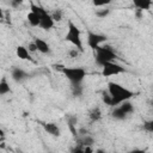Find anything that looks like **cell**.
Here are the masks:
<instances>
[{
  "label": "cell",
  "instance_id": "obj_3",
  "mask_svg": "<svg viewBox=\"0 0 153 153\" xmlns=\"http://www.w3.org/2000/svg\"><path fill=\"white\" fill-rule=\"evenodd\" d=\"M65 39L67 42H69L71 44H73L74 48L78 49L80 53L84 51V44H82V39H81L80 29L72 20H68V26H67V32H66Z\"/></svg>",
  "mask_w": 153,
  "mask_h": 153
},
{
  "label": "cell",
  "instance_id": "obj_12",
  "mask_svg": "<svg viewBox=\"0 0 153 153\" xmlns=\"http://www.w3.org/2000/svg\"><path fill=\"white\" fill-rule=\"evenodd\" d=\"M133 5L136 8V11L143 12V11L149 10L153 6V1H149V0H134Z\"/></svg>",
  "mask_w": 153,
  "mask_h": 153
},
{
  "label": "cell",
  "instance_id": "obj_29",
  "mask_svg": "<svg viewBox=\"0 0 153 153\" xmlns=\"http://www.w3.org/2000/svg\"><path fill=\"white\" fill-rule=\"evenodd\" d=\"M84 153H94L92 147H84Z\"/></svg>",
  "mask_w": 153,
  "mask_h": 153
},
{
  "label": "cell",
  "instance_id": "obj_20",
  "mask_svg": "<svg viewBox=\"0 0 153 153\" xmlns=\"http://www.w3.org/2000/svg\"><path fill=\"white\" fill-rule=\"evenodd\" d=\"M109 13H110V10H109L108 7H103V8L96 11V16H97L98 18H102V19L105 18V17H108Z\"/></svg>",
  "mask_w": 153,
  "mask_h": 153
},
{
  "label": "cell",
  "instance_id": "obj_15",
  "mask_svg": "<svg viewBox=\"0 0 153 153\" xmlns=\"http://www.w3.org/2000/svg\"><path fill=\"white\" fill-rule=\"evenodd\" d=\"M11 92V87H10V84L7 82L6 78L2 76L1 80H0V96H5L7 93Z\"/></svg>",
  "mask_w": 153,
  "mask_h": 153
},
{
  "label": "cell",
  "instance_id": "obj_11",
  "mask_svg": "<svg viewBox=\"0 0 153 153\" xmlns=\"http://www.w3.org/2000/svg\"><path fill=\"white\" fill-rule=\"evenodd\" d=\"M43 128H44V130H45L49 135H51V136H54V137H59V136L61 135V129H60V127H59L57 124L53 123V122L43 123Z\"/></svg>",
  "mask_w": 153,
  "mask_h": 153
},
{
  "label": "cell",
  "instance_id": "obj_23",
  "mask_svg": "<svg viewBox=\"0 0 153 153\" xmlns=\"http://www.w3.org/2000/svg\"><path fill=\"white\" fill-rule=\"evenodd\" d=\"M75 123H76V118H75V117H71V118L68 120V126H69V129L72 130L73 135H76V131H75V129H74Z\"/></svg>",
  "mask_w": 153,
  "mask_h": 153
},
{
  "label": "cell",
  "instance_id": "obj_13",
  "mask_svg": "<svg viewBox=\"0 0 153 153\" xmlns=\"http://www.w3.org/2000/svg\"><path fill=\"white\" fill-rule=\"evenodd\" d=\"M16 55L17 57H19L20 60H32L30 56V51L27 50L26 47L24 45H18L16 48Z\"/></svg>",
  "mask_w": 153,
  "mask_h": 153
},
{
  "label": "cell",
  "instance_id": "obj_1",
  "mask_svg": "<svg viewBox=\"0 0 153 153\" xmlns=\"http://www.w3.org/2000/svg\"><path fill=\"white\" fill-rule=\"evenodd\" d=\"M108 92L112 99L111 106H117V105L122 104L123 102L131 99L135 96V93L133 91H130L127 87H124L117 82H114V81H110L108 84Z\"/></svg>",
  "mask_w": 153,
  "mask_h": 153
},
{
  "label": "cell",
  "instance_id": "obj_10",
  "mask_svg": "<svg viewBox=\"0 0 153 153\" xmlns=\"http://www.w3.org/2000/svg\"><path fill=\"white\" fill-rule=\"evenodd\" d=\"M33 43L37 47V51H39L42 54H50L51 49H50V45H49V43L47 41L36 37V38H33Z\"/></svg>",
  "mask_w": 153,
  "mask_h": 153
},
{
  "label": "cell",
  "instance_id": "obj_30",
  "mask_svg": "<svg viewBox=\"0 0 153 153\" xmlns=\"http://www.w3.org/2000/svg\"><path fill=\"white\" fill-rule=\"evenodd\" d=\"M94 153H106V152H105V151H103V149H100V148H99V149H96V152H94Z\"/></svg>",
  "mask_w": 153,
  "mask_h": 153
},
{
  "label": "cell",
  "instance_id": "obj_18",
  "mask_svg": "<svg viewBox=\"0 0 153 153\" xmlns=\"http://www.w3.org/2000/svg\"><path fill=\"white\" fill-rule=\"evenodd\" d=\"M50 14H51V17H53V19H54L55 22H60V20H62V18H63V12H62V10H60V8L54 10Z\"/></svg>",
  "mask_w": 153,
  "mask_h": 153
},
{
  "label": "cell",
  "instance_id": "obj_24",
  "mask_svg": "<svg viewBox=\"0 0 153 153\" xmlns=\"http://www.w3.org/2000/svg\"><path fill=\"white\" fill-rule=\"evenodd\" d=\"M71 153H84V146H82V145L74 146V147L71 149Z\"/></svg>",
  "mask_w": 153,
  "mask_h": 153
},
{
  "label": "cell",
  "instance_id": "obj_22",
  "mask_svg": "<svg viewBox=\"0 0 153 153\" xmlns=\"http://www.w3.org/2000/svg\"><path fill=\"white\" fill-rule=\"evenodd\" d=\"M102 100H103V103H105L106 105H110V106H111V104H112V99H111V96L109 94V92H103V94H102Z\"/></svg>",
  "mask_w": 153,
  "mask_h": 153
},
{
  "label": "cell",
  "instance_id": "obj_32",
  "mask_svg": "<svg viewBox=\"0 0 153 153\" xmlns=\"http://www.w3.org/2000/svg\"><path fill=\"white\" fill-rule=\"evenodd\" d=\"M18 153H22V152H20V151H18Z\"/></svg>",
  "mask_w": 153,
  "mask_h": 153
},
{
  "label": "cell",
  "instance_id": "obj_26",
  "mask_svg": "<svg viewBox=\"0 0 153 153\" xmlns=\"http://www.w3.org/2000/svg\"><path fill=\"white\" fill-rule=\"evenodd\" d=\"M22 4H23V1H22V0H12V1L10 2V5H11L12 7H14V8L19 7Z\"/></svg>",
  "mask_w": 153,
  "mask_h": 153
},
{
  "label": "cell",
  "instance_id": "obj_6",
  "mask_svg": "<svg viewBox=\"0 0 153 153\" xmlns=\"http://www.w3.org/2000/svg\"><path fill=\"white\" fill-rule=\"evenodd\" d=\"M106 39H108V37L103 33H97V32H92V31H88V33H87V45L92 50H96L97 48L103 45V43H105Z\"/></svg>",
  "mask_w": 153,
  "mask_h": 153
},
{
  "label": "cell",
  "instance_id": "obj_2",
  "mask_svg": "<svg viewBox=\"0 0 153 153\" xmlns=\"http://www.w3.org/2000/svg\"><path fill=\"white\" fill-rule=\"evenodd\" d=\"M93 56H94V61L98 66L103 67L105 63H109V62H112L117 59V55L116 53L114 51V49L110 47V45H100L99 48H97L96 50H93Z\"/></svg>",
  "mask_w": 153,
  "mask_h": 153
},
{
  "label": "cell",
  "instance_id": "obj_31",
  "mask_svg": "<svg viewBox=\"0 0 153 153\" xmlns=\"http://www.w3.org/2000/svg\"><path fill=\"white\" fill-rule=\"evenodd\" d=\"M151 106H152V109H153V99L151 100Z\"/></svg>",
  "mask_w": 153,
  "mask_h": 153
},
{
  "label": "cell",
  "instance_id": "obj_25",
  "mask_svg": "<svg viewBox=\"0 0 153 153\" xmlns=\"http://www.w3.org/2000/svg\"><path fill=\"white\" fill-rule=\"evenodd\" d=\"M26 48H27V50H29L30 53H35V51H37V47H36V44L33 43V41H32V42H30V43H29V45H27Z\"/></svg>",
  "mask_w": 153,
  "mask_h": 153
},
{
  "label": "cell",
  "instance_id": "obj_4",
  "mask_svg": "<svg viewBox=\"0 0 153 153\" xmlns=\"http://www.w3.org/2000/svg\"><path fill=\"white\" fill-rule=\"evenodd\" d=\"M60 72L68 79L71 85H78L81 84L82 80L86 76V71L81 67H66V66H59Z\"/></svg>",
  "mask_w": 153,
  "mask_h": 153
},
{
  "label": "cell",
  "instance_id": "obj_8",
  "mask_svg": "<svg viewBox=\"0 0 153 153\" xmlns=\"http://www.w3.org/2000/svg\"><path fill=\"white\" fill-rule=\"evenodd\" d=\"M26 19H27V23L31 26H39L41 25V14L38 13V11L36 8V5L32 4V2H31V10L27 13Z\"/></svg>",
  "mask_w": 153,
  "mask_h": 153
},
{
  "label": "cell",
  "instance_id": "obj_21",
  "mask_svg": "<svg viewBox=\"0 0 153 153\" xmlns=\"http://www.w3.org/2000/svg\"><path fill=\"white\" fill-rule=\"evenodd\" d=\"M142 129L145 131H147V133H153V120H149V121L143 122Z\"/></svg>",
  "mask_w": 153,
  "mask_h": 153
},
{
  "label": "cell",
  "instance_id": "obj_17",
  "mask_svg": "<svg viewBox=\"0 0 153 153\" xmlns=\"http://www.w3.org/2000/svg\"><path fill=\"white\" fill-rule=\"evenodd\" d=\"M93 143H94V139L91 135H85L80 141V145H82L84 147H92Z\"/></svg>",
  "mask_w": 153,
  "mask_h": 153
},
{
  "label": "cell",
  "instance_id": "obj_5",
  "mask_svg": "<svg viewBox=\"0 0 153 153\" xmlns=\"http://www.w3.org/2000/svg\"><path fill=\"white\" fill-rule=\"evenodd\" d=\"M36 8H37L38 13L41 14V25H39V27L43 29V30H47V31L51 30L55 25V20L53 19L51 14L47 10H44L43 7H41L38 5H36Z\"/></svg>",
  "mask_w": 153,
  "mask_h": 153
},
{
  "label": "cell",
  "instance_id": "obj_19",
  "mask_svg": "<svg viewBox=\"0 0 153 153\" xmlns=\"http://www.w3.org/2000/svg\"><path fill=\"white\" fill-rule=\"evenodd\" d=\"M71 88H72V93H73V96H75V97L81 96V93H82V86H81V84H78V85H71Z\"/></svg>",
  "mask_w": 153,
  "mask_h": 153
},
{
  "label": "cell",
  "instance_id": "obj_28",
  "mask_svg": "<svg viewBox=\"0 0 153 153\" xmlns=\"http://www.w3.org/2000/svg\"><path fill=\"white\" fill-rule=\"evenodd\" d=\"M128 153H146L145 149H141V148H134L131 151H129Z\"/></svg>",
  "mask_w": 153,
  "mask_h": 153
},
{
  "label": "cell",
  "instance_id": "obj_7",
  "mask_svg": "<svg viewBox=\"0 0 153 153\" xmlns=\"http://www.w3.org/2000/svg\"><path fill=\"white\" fill-rule=\"evenodd\" d=\"M124 72H126V68L115 61L105 63L102 67V75L103 76H114V75H118V74L124 73Z\"/></svg>",
  "mask_w": 153,
  "mask_h": 153
},
{
  "label": "cell",
  "instance_id": "obj_14",
  "mask_svg": "<svg viewBox=\"0 0 153 153\" xmlns=\"http://www.w3.org/2000/svg\"><path fill=\"white\" fill-rule=\"evenodd\" d=\"M128 116H129V115H128L120 105L115 106V109H114L112 112H111V117L115 118V120H124V118H127Z\"/></svg>",
  "mask_w": 153,
  "mask_h": 153
},
{
  "label": "cell",
  "instance_id": "obj_27",
  "mask_svg": "<svg viewBox=\"0 0 153 153\" xmlns=\"http://www.w3.org/2000/svg\"><path fill=\"white\" fill-rule=\"evenodd\" d=\"M79 53H80V51H79L78 49H75V48H74L73 50H71V51H69V55H71L72 57H76V56L79 55Z\"/></svg>",
  "mask_w": 153,
  "mask_h": 153
},
{
  "label": "cell",
  "instance_id": "obj_16",
  "mask_svg": "<svg viewBox=\"0 0 153 153\" xmlns=\"http://www.w3.org/2000/svg\"><path fill=\"white\" fill-rule=\"evenodd\" d=\"M88 117H90V120H91L92 122H97V121H99L100 117H102V111H100V109H99L98 106L93 108V109L88 112Z\"/></svg>",
  "mask_w": 153,
  "mask_h": 153
},
{
  "label": "cell",
  "instance_id": "obj_9",
  "mask_svg": "<svg viewBox=\"0 0 153 153\" xmlns=\"http://www.w3.org/2000/svg\"><path fill=\"white\" fill-rule=\"evenodd\" d=\"M29 76H30V74L27 72H25L23 68L12 67V69H11V78L16 82H23L26 79H29Z\"/></svg>",
  "mask_w": 153,
  "mask_h": 153
}]
</instances>
